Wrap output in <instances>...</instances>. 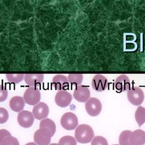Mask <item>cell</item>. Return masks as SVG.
I'll list each match as a JSON object with an SVG mask.
<instances>
[{"label": "cell", "instance_id": "obj_1", "mask_svg": "<svg viewBox=\"0 0 145 145\" xmlns=\"http://www.w3.org/2000/svg\"><path fill=\"white\" fill-rule=\"evenodd\" d=\"M94 137L92 128L86 124H82L76 127L75 131V138L80 143H88L92 141Z\"/></svg>", "mask_w": 145, "mask_h": 145}, {"label": "cell", "instance_id": "obj_2", "mask_svg": "<svg viewBox=\"0 0 145 145\" xmlns=\"http://www.w3.org/2000/svg\"><path fill=\"white\" fill-rule=\"evenodd\" d=\"M127 97L131 104L135 106H139L144 101V94L143 91L140 88L134 86L127 91Z\"/></svg>", "mask_w": 145, "mask_h": 145}, {"label": "cell", "instance_id": "obj_3", "mask_svg": "<svg viewBox=\"0 0 145 145\" xmlns=\"http://www.w3.org/2000/svg\"><path fill=\"white\" fill-rule=\"evenodd\" d=\"M54 135L48 129L44 127H40L37 130L33 136L35 143L37 145H48L51 141V138Z\"/></svg>", "mask_w": 145, "mask_h": 145}, {"label": "cell", "instance_id": "obj_4", "mask_svg": "<svg viewBox=\"0 0 145 145\" xmlns=\"http://www.w3.org/2000/svg\"><path fill=\"white\" fill-rule=\"evenodd\" d=\"M23 99L27 104L36 105L40 103L41 93L37 87H29L26 89L23 95Z\"/></svg>", "mask_w": 145, "mask_h": 145}, {"label": "cell", "instance_id": "obj_5", "mask_svg": "<svg viewBox=\"0 0 145 145\" xmlns=\"http://www.w3.org/2000/svg\"><path fill=\"white\" fill-rule=\"evenodd\" d=\"M60 123L65 129L72 130L75 129L78 125V117L72 112H66L61 117Z\"/></svg>", "mask_w": 145, "mask_h": 145}, {"label": "cell", "instance_id": "obj_6", "mask_svg": "<svg viewBox=\"0 0 145 145\" xmlns=\"http://www.w3.org/2000/svg\"><path fill=\"white\" fill-rule=\"evenodd\" d=\"M85 108L89 116L95 117L100 113L102 109V104L98 99L91 97L86 102Z\"/></svg>", "mask_w": 145, "mask_h": 145}, {"label": "cell", "instance_id": "obj_7", "mask_svg": "<svg viewBox=\"0 0 145 145\" xmlns=\"http://www.w3.org/2000/svg\"><path fill=\"white\" fill-rule=\"evenodd\" d=\"M17 120L20 126L24 128H29L34 122V116L29 111L22 110L18 113Z\"/></svg>", "mask_w": 145, "mask_h": 145}, {"label": "cell", "instance_id": "obj_8", "mask_svg": "<svg viewBox=\"0 0 145 145\" xmlns=\"http://www.w3.org/2000/svg\"><path fill=\"white\" fill-rule=\"evenodd\" d=\"M90 91L88 87L83 85H79L75 87L73 96L74 99L80 103L86 102L90 98Z\"/></svg>", "mask_w": 145, "mask_h": 145}, {"label": "cell", "instance_id": "obj_9", "mask_svg": "<svg viewBox=\"0 0 145 145\" xmlns=\"http://www.w3.org/2000/svg\"><path fill=\"white\" fill-rule=\"evenodd\" d=\"M91 85L93 89L97 92H102L106 90L108 87L107 79L101 74L95 75L92 79Z\"/></svg>", "mask_w": 145, "mask_h": 145}, {"label": "cell", "instance_id": "obj_10", "mask_svg": "<svg viewBox=\"0 0 145 145\" xmlns=\"http://www.w3.org/2000/svg\"><path fill=\"white\" fill-rule=\"evenodd\" d=\"M72 99V95L69 92L66 91H59L56 94L54 100L58 106L61 108H65L70 104Z\"/></svg>", "mask_w": 145, "mask_h": 145}, {"label": "cell", "instance_id": "obj_11", "mask_svg": "<svg viewBox=\"0 0 145 145\" xmlns=\"http://www.w3.org/2000/svg\"><path fill=\"white\" fill-rule=\"evenodd\" d=\"M49 107L43 102H40L34 106L32 109V114L37 120H42L46 118L49 114Z\"/></svg>", "mask_w": 145, "mask_h": 145}, {"label": "cell", "instance_id": "obj_12", "mask_svg": "<svg viewBox=\"0 0 145 145\" xmlns=\"http://www.w3.org/2000/svg\"><path fill=\"white\" fill-rule=\"evenodd\" d=\"M114 86L118 92L127 91L131 88L130 79L125 74L120 75L117 77L114 81Z\"/></svg>", "mask_w": 145, "mask_h": 145}, {"label": "cell", "instance_id": "obj_13", "mask_svg": "<svg viewBox=\"0 0 145 145\" xmlns=\"http://www.w3.org/2000/svg\"><path fill=\"white\" fill-rule=\"evenodd\" d=\"M52 84L54 89L57 91H66L69 88V83L67 78L65 75L57 74L53 77Z\"/></svg>", "mask_w": 145, "mask_h": 145}, {"label": "cell", "instance_id": "obj_14", "mask_svg": "<svg viewBox=\"0 0 145 145\" xmlns=\"http://www.w3.org/2000/svg\"><path fill=\"white\" fill-rule=\"evenodd\" d=\"M44 77V75L42 74H27L24 75V79L28 86L37 87L42 83Z\"/></svg>", "mask_w": 145, "mask_h": 145}, {"label": "cell", "instance_id": "obj_15", "mask_svg": "<svg viewBox=\"0 0 145 145\" xmlns=\"http://www.w3.org/2000/svg\"><path fill=\"white\" fill-rule=\"evenodd\" d=\"M130 145H144L145 143V132L137 129L131 133L129 138Z\"/></svg>", "mask_w": 145, "mask_h": 145}, {"label": "cell", "instance_id": "obj_16", "mask_svg": "<svg viewBox=\"0 0 145 145\" xmlns=\"http://www.w3.org/2000/svg\"><path fill=\"white\" fill-rule=\"evenodd\" d=\"M9 105L11 110L15 112H20L24 109L25 101L23 97L19 96L12 97L10 101Z\"/></svg>", "mask_w": 145, "mask_h": 145}, {"label": "cell", "instance_id": "obj_17", "mask_svg": "<svg viewBox=\"0 0 145 145\" xmlns=\"http://www.w3.org/2000/svg\"><path fill=\"white\" fill-rule=\"evenodd\" d=\"M135 119L139 127L145 122V108L142 106H138L135 113Z\"/></svg>", "mask_w": 145, "mask_h": 145}, {"label": "cell", "instance_id": "obj_18", "mask_svg": "<svg viewBox=\"0 0 145 145\" xmlns=\"http://www.w3.org/2000/svg\"><path fill=\"white\" fill-rule=\"evenodd\" d=\"M69 83L72 86H78L80 85L83 79V75L81 74H70L68 77Z\"/></svg>", "mask_w": 145, "mask_h": 145}, {"label": "cell", "instance_id": "obj_19", "mask_svg": "<svg viewBox=\"0 0 145 145\" xmlns=\"http://www.w3.org/2000/svg\"><path fill=\"white\" fill-rule=\"evenodd\" d=\"M40 127H44L50 130L54 135L56 131V125L54 121L49 118L42 120L40 123Z\"/></svg>", "mask_w": 145, "mask_h": 145}, {"label": "cell", "instance_id": "obj_20", "mask_svg": "<svg viewBox=\"0 0 145 145\" xmlns=\"http://www.w3.org/2000/svg\"><path fill=\"white\" fill-rule=\"evenodd\" d=\"M6 78L9 83L18 84L23 80L24 75L23 74H7Z\"/></svg>", "mask_w": 145, "mask_h": 145}, {"label": "cell", "instance_id": "obj_21", "mask_svg": "<svg viewBox=\"0 0 145 145\" xmlns=\"http://www.w3.org/2000/svg\"><path fill=\"white\" fill-rule=\"evenodd\" d=\"M130 130H126L122 131L119 136L118 142L120 145H130L129 143V138L131 134Z\"/></svg>", "mask_w": 145, "mask_h": 145}, {"label": "cell", "instance_id": "obj_22", "mask_svg": "<svg viewBox=\"0 0 145 145\" xmlns=\"http://www.w3.org/2000/svg\"><path fill=\"white\" fill-rule=\"evenodd\" d=\"M58 145H76V141L74 137L66 135L59 139Z\"/></svg>", "mask_w": 145, "mask_h": 145}, {"label": "cell", "instance_id": "obj_23", "mask_svg": "<svg viewBox=\"0 0 145 145\" xmlns=\"http://www.w3.org/2000/svg\"><path fill=\"white\" fill-rule=\"evenodd\" d=\"M1 145H19V142L16 138L10 135L5 138Z\"/></svg>", "mask_w": 145, "mask_h": 145}, {"label": "cell", "instance_id": "obj_24", "mask_svg": "<svg viewBox=\"0 0 145 145\" xmlns=\"http://www.w3.org/2000/svg\"><path fill=\"white\" fill-rule=\"evenodd\" d=\"M91 145H108L106 139L102 136H96L93 138Z\"/></svg>", "mask_w": 145, "mask_h": 145}, {"label": "cell", "instance_id": "obj_25", "mask_svg": "<svg viewBox=\"0 0 145 145\" xmlns=\"http://www.w3.org/2000/svg\"><path fill=\"white\" fill-rule=\"evenodd\" d=\"M8 96V91L5 85L0 83V102L5 101Z\"/></svg>", "mask_w": 145, "mask_h": 145}, {"label": "cell", "instance_id": "obj_26", "mask_svg": "<svg viewBox=\"0 0 145 145\" xmlns=\"http://www.w3.org/2000/svg\"><path fill=\"white\" fill-rule=\"evenodd\" d=\"M9 117L8 111L4 108L0 107V123H4L7 122Z\"/></svg>", "mask_w": 145, "mask_h": 145}, {"label": "cell", "instance_id": "obj_27", "mask_svg": "<svg viewBox=\"0 0 145 145\" xmlns=\"http://www.w3.org/2000/svg\"><path fill=\"white\" fill-rule=\"evenodd\" d=\"M11 135V133L6 129H1L0 130V145L1 144L3 139L8 136Z\"/></svg>", "mask_w": 145, "mask_h": 145}, {"label": "cell", "instance_id": "obj_28", "mask_svg": "<svg viewBox=\"0 0 145 145\" xmlns=\"http://www.w3.org/2000/svg\"><path fill=\"white\" fill-rule=\"evenodd\" d=\"M25 145H37V144L34 142H29V143H27Z\"/></svg>", "mask_w": 145, "mask_h": 145}, {"label": "cell", "instance_id": "obj_29", "mask_svg": "<svg viewBox=\"0 0 145 145\" xmlns=\"http://www.w3.org/2000/svg\"><path fill=\"white\" fill-rule=\"evenodd\" d=\"M49 145H58V144H57V143H52V144H50Z\"/></svg>", "mask_w": 145, "mask_h": 145}, {"label": "cell", "instance_id": "obj_30", "mask_svg": "<svg viewBox=\"0 0 145 145\" xmlns=\"http://www.w3.org/2000/svg\"><path fill=\"white\" fill-rule=\"evenodd\" d=\"M113 145H120V144H113Z\"/></svg>", "mask_w": 145, "mask_h": 145}]
</instances>
